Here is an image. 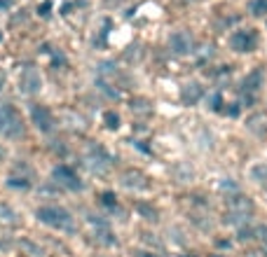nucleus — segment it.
I'll return each mask as SVG.
<instances>
[{
	"mask_svg": "<svg viewBox=\"0 0 267 257\" xmlns=\"http://www.w3.org/2000/svg\"><path fill=\"white\" fill-rule=\"evenodd\" d=\"M40 222H45L54 229H61V232H73V215L61 206H40L35 211Z\"/></svg>",
	"mask_w": 267,
	"mask_h": 257,
	"instance_id": "nucleus-1",
	"label": "nucleus"
},
{
	"mask_svg": "<svg viewBox=\"0 0 267 257\" xmlns=\"http://www.w3.org/2000/svg\"><path fill=\"white\" fill-rule=\"evenodd\" d=\"M0 133L5 138H19L23 133V122L21 115L14 106H0Z\"/></svg>",
	"mask_w": 267,
	"mask_h": 257,
	"instance_id": "nucleus-2",
	"label": "nucleus"
},
{
	"mask_svg": "<svg viewBox=\"0 0 267 257\" xmlns=\"http://www.w3.org/2000/svg\"><path fill=\"white\" fill-rule=\"evenodd\" d=\"M256 213V206H253V201L249 197H244V194H235V197L228 199V213H225V222H232V225H237V222H244V220H249Z\"/></svg>",
	"mask_w": 267,
	"mask_h": 257,
	"instance_id": "nucleus-3",
	"label": "nucleus"
},
{
	"mask_svg": "<svg viewBox=\"0 0 267 257\" xmlns=\"http://www.w3.org/2000/svg\"><path fill=\"white\" fill-rule=\"evenodd\" d=\"M230 45L235 52H253L258 47V33L253 28H239L230 35Z\"/></svg>",
	"mask_w": 267,
	"mask_h": 257,
	"instance_id": "nucleus-4",
	"label": "nucleus"
},
{
	"mask_svg": "<svg viewBox=\"0 0 267 257\" xmlns=\"http://www.w3.org/2000/svg\"><path fill=\"white\" fill-rule=\"evenodd\" d=\"M31 122L35 124L38 131L47 133V131H52L54 128V115L52 110L47 106H40V103H33L31 106Z\"/></svg>",
	"mask_w": 267,
	"mask_h": 257,
	"instance_id": "nucleus-5",
	"label": "nucleus"
},
{
	"mask_svg": "<svg viewBox=\"0 0 267 257\" xmlns=\"http://www.w3.org/2000/svg\"><path fill=\"white\" fill-rule=\"evenodd\" d=\"M52 175H54V180L59 182V185H63L66 189H82V182H80L77 173L70 166H66V164H61V166L54 168Z\"/></svg>",
	"mask_w": 267,
	"mask_h": 257,
	"instance_id": "nucleus-6",
	"label": "nucleus"
},
{
	"mask_svg": "<svg viewBox=\"0 0 267 257\" xmlns=\"http://www.w3.org/2000/svg\"><path fill=\"white\" fill-rule=\"evenodd\" d=\"M263 82H265V73H263V68H253L251 73L244 77L242 91H244L246 96H256V94L260 91V87H263Z\"/></svg>",
	"mask_w": 267,
	"mask_h": 257,
	"instance_id": "nucleus-7",
	"label": "nucleus"
},
{
	"mask_svg": "<svg viewBox=\"0 0 267 257\" xmlns=\"http://www.w3.org/2000/svg\"><path fill=\"white\" fill-rule=\"evenodd\" d=\"M40 87H42V80H40L38 70H33V68L23 70L21 77H19V89L23 94H35V91H40Z\"/></svg>",
	"mask_w": 267,
	"mask_h": 257,
	"instance_id": "nucleus-8",
	"label": "nucleus"
},
{
	"mask_svg": "<svg viewBox=\"0 0 267 257\" xmlns=\"http://www.w3.org/2000/svg\"><path fill=\"white\" fill-rule=\"evenodd\" d=\"M169 47H171L176 54H188V52H192V38H190V33H185V30H176L174 35L169 38Z\"/></svg>",
	"mask_w": 267,
	"mask_h": 257,
	"instance_id": "nucleus-9",
	"label": "nucleus"
},
{
	"mask_svg": "<svg viewBox=\"0 0 267 257\" xmlns=\"http://www.w3.org/2000/svg\"><path fill=\"white\" fill-rule=\"evenodd\" d=\"M202 96H204V89H202L197 82H188L183 89H181V101H183L185 106H195V103H199Z\"/></svg>",
	"mask_w": 267,
	"mask_h": 257,
	"instance_id": "nucleus-10",
	"label": "nucleus"
},
{
	"mask_svg": "<svg viewBox=\"0 0 267 257\" xmlns=\"http://www.w3.org/2000/svg\"><path fill=\"white\" fill-rule=\"evenodd\" d=\"M134 208H136L138 215L143 220H148V222H157V220H160V211H157L153 204H148V201H136Z\"/></svg>",
	"mask_w": 267,
	"mask_h": 257,
	"instance_id": "nucleus-11",
	"label": "nucleus"
},
{
	"mask_svg": "<svg viewBox=\"0 0 267 257\" xmlns=\"http://www.w3.org/2000/svg\"><path fill=\"white\" fill-rule=\"evenodd\" d=\"M0 225H5V227H16L19 225V215L7 204H0Z\"/></svg>",
	"mask_w": 267,
	"mask_h": 257,
	"instance_id": "nucleus-12",
	"label": "nucleus"
},
{
	"mask_svg": "<svg viewBox=\"0 0 267 257\" xmlns=\"http://www.w3.org/2000/svg\"><path fill=\"white\" fill-rule=\"evenodd\" d=\"M138 180H145V175H141L138 171H127V173L122 175V182L127 185V187H136V189H148L150 185H143V182Z\"/></svg>",
	"mask_w": 267,
	"mask_h": 257,
	"instance_id": "nucleus-13",
	"label": "nucleus"
},
{
	"mask_svg": "<svg viewBox=\"0 0 267 257\" xmlns=\"http://www.w3.org/2000/svg\"><path fill=\"white\" fill-rule=\"evenodd\" d=\"M96 241L103 243V246H113L115 243V236H113V232L108 229L106 222H99V227H96Z\"/></svg>",
	"mask_w": 267,
	"mask_h": 257,
	"instance_id": "nucleus-14",
	"label": "nucleus"
},
{
	"mask_svg": "<svg viewBox=\"0 0 267 257\" xmlns=\"http://www.w3.org/2000/svg\"><path fill=\"white\" fill-rule=\"evenodd\" d=\"M89 154H92V159H96V164H110V154L101 145H89Z\"/></svg>",
	"mask_w": 267,
	"mask_h": 257,
	"instance_id": "nucleus-15",
	"label": "nucleus"
},
{
	"mask_svg": "<svg viewBox=\"0 0 267 257\" xmlns=\"http://www.w3.org/2000/svg\"><path fill=\"white\" fill-rule=\"evenodd\" d=\"M103 124H106L110 131H117V128H120V115L115 113V110H106V113H103Z\"/></svg>",
	"mask_w": 267,
	"mask_h": 257,
	"instance_id": "nucleus-16",
	"label": "nucleus"
},
{
	"mask_svg": "<svg viewBox=\"0 0 267 257\" xmlns=\"http://www.w3.org/2000/svg\"><path fill=\"white\" fill-rule=\"evenodd\" d=\"M131 110L138 113V115H150L153 113V108H150V103H148L145 99H134L131 101Z\"/></svg>",
	"mask_w": 267,
	"mask_h": 257,
	"instance_id": "nucleus-17",
	"label": "nucleus"
},
{
	"mask_svg": "<svg viewBox=\"0 0 267 257\" xmlns=\"http://www.w3.org/2000/svg\"><path fill=\"white\" fill-rule=\"evenodd\" d=\"M253 16H265L267 14V0H251V5H249Z\"/></svg>",
	"mask_w": 267,
	"mask_h": 257,
	"instance_id": "nucleus-18",
	"label": "nucleus"
},
{
	"mask_svg": "<svg viewBox=\"0 0 267 257\" xmlns=\"http://www.w3.org/2000/svg\"><path fill=\"white\" fill-rule=\"evenodd\" d=\"M7 185L9 187H21V189H28L31 187V178H16V175H9L7 178Z\"/></svg>",
	"mask_w": 267,
	"mask_h": 257,
	"instance_id": "nucleus-19",
	"label": "nucleus"
},
{
	"mask_svg": "<svg viewBox=\"0 0 267 257\" xmlns=\"http://www.w3.org/2000/svg\"><path fill=\"white\" fill-rule=\"evenodd\" d=\"M258 236V229H253V227H242L239 232H237V239L244 243V241H253Z\"/></svg>",
	"mask_w": 267,
	"mask_h": 257,
	"instance_id": "nucleus-20",
	"label": "nucleus"
},
{
	"mask_svg": "<svg viewBox=\"0 0 267 257\" xmlns=\"http://www.w3.org/2000/svg\"><path fill=\"white\" fill-rule=\"evenodd\" d=\"M251 178L253 180H258V182L267 180V166L265 164H256V166L251 168Z\"/></svg>",
	"mask_w": 267,
	"mask_h": 257,
	"instance_id": "nucleus-21",
	"label": "nucleus"
},
{
	"mask_svg": "<svg viewBox=\"0 0 267 257\" xmlns=\"http://www.w3.org/2000/svg\"><path fill=\"white\" fill-rule=\"evenodd\" d=\"M101 206H106V208H115L117 206V197H115L113 192H101Z\"/></svg>",
	"mask_w": 267,
	"mask_h": 257,
	"instance_id": "nucleus-22",
	"label": "nucleus"
},
{
	"mask_svg": "<svg viewBox=\"0 0 267 257\" xmlns=\"http://www.w3.org/2000/svg\"><path fill=\"white\" fill-rule=\"evenodd\" d=\"M223 96L221 94H211V99H209V108L214 110V113H223Z\"/></svg>",
	"mask_w": 267,
	"mask_h": 257,
	"instance_id": "nucleus-23",
	"label": "nucleus"
},
{
	"mask_svg": "<svg viewBox=\"0 0 267 257\" xmlns=\"http://www.w3.org/2000/svg\"><path fill=\"white\" fill-rule=\"evenodd\" d=\"M225 115H230V117H237V115H239V103H232V108H225Z\"/></svg>",
	"mask_w": 267,
	"mask_h": 257,
	"instance_id": "nucleus-24",
	"label": "nucleus"
},
{
	"mask_svg": "<svg viewBox=\"0 0 267 257\" xmlns=\"http://www.w3.org/2000/svg\"><path fill=\"white\" fill-rule=\"evenodd\" d=\"M263 253H265V257H267V243H263Z\"/></svg>",
	"mask_w": 267,
	"mask_h": 257,
	"instance_id": "nucleus-25",
	"label": "nucleus"
},
{
	"mask_svg": "<svg viewBox=\"0 0 267 257\" xmlns=\"http://www.w3.org/2000/svg\"><path fill=\"white\" fill-rule=\"evenodd\" d=\"M2 84H5V75H0V87H2Z\"/></svg>",
	"mask_w": 267,
	"mask_h": 257,
	"instance_id": "nucleus-26",
	"label": "nucleus"
},
{
	"mask_svg": "<svg viewBox=\"0 0 267 257\" xmlns=\"http://www.w3.org/2000/svg\"><path fill=\"white\" fill-rule=\"evenodd\" d=\"M2 157H5V150H2V147H0V159H2Z\"/></svg>",
	"mask_w": 267,
	"mask_h": 257,
	"instance_id": "nucleus-27",
	"label": "nucleus"
},
{
	"mask_svg": "<svg viewBox=\"0 0 267 257\" xmlns=\"http://www.w3.org/2000/svg\"><path fill=\"white\" fill-rule=\"evenodd\" d=\"M211 257H225V255H211Z\"/></svg>",
	"mask_w": 267,
	"mask_h": 257,
	"instance_id": "nucleus-28",
	"label": "nucleus"
},
{
	"mask_svg": "<svg viewBox=\"0 0 267 257\" xmlns=\"http://www.w3.org/2000/svg\"><path fill=\"white\" fill-rule=\"evenodd\" d=\"M0 40H2V35H0Z\"/></svg>",
	"mask_w": 267,
	"mask_h": 257,
	"instance_id": "nucleus-29",
	"label": "nucleus"
}]
</instances>
